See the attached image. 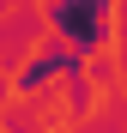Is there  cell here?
<instances>
[{
    "mask_svg": "<svg viewBox=\"0 0 127 133\" xmlns=\"http://www.w3.org/2000/svg\"><path fill=\"white\" fill-rule=\"evenodd\" d=\"M91 12H97V0H73V6H61V30L79 36V42H91V36H97V30H91Z\"/></svg>",
    "mask_w": 127,
    "mask_h": 133,
    "instance_id": "cell-1",
    "label": "cell"
}]
</instances>
